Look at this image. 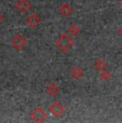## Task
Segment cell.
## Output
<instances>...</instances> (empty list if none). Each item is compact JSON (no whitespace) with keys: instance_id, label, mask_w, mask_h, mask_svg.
<instances>
[{"instance_id":"5b68a950","label":"cell","mask_w":122,"mask_h":123,"mask_svg":"<svg viewBox=\"0 0 122 123\" xmlns=\"http://www.w3.org/2000/svg\"><path fill=\"white\" fill-rule=\"evenodd\" d=\"M31 8L30 2L28 0H17L15 3V9L19 12L20 14H26L28 13Z\"/></svg>"},{"instance_id":"3957f363","label":"cell","mask_w":122,"mask_h":123,"mask_svg":"<svg viewBox=\"0 0 122 123\" xmlns=\"http://www.w3.org/2000/svg\"><path fill=\"white\" fill-rule=\"evenodd\" d=\"M30 119L33 122L42 123L47 119V115H46V112L44 111V109L42 107H37L30 115Z\"/></svg>"},{"instance_id":"30bf717a","label":"cell","mask_w":122,"mask_h":123,"mask_svg":"<svg viewBox=\"0 0 122 123\" xmlns=\"http://www.w3.org/2000/svg\"><path fill=\"white\" fill-rule=\"evenodd\" d=\"M80 31H81L80 27L77 26V25H75V24L71 25L70 26V28H69V34L73 35V37H77V35L80 33Z\"/></svg>"},{"instance_id":"5bb4252c","label":"cell","mask_w":122,"mask_h":123,"mask_svg":"<svg viewBox=\"0 0 122 123\" xmlns=\"http://www.w3.org/2000/svg\"><path fill=\"white\" fill-rule=\"evenodd\" d=\"M120 3H121V6H122V0H121V1H120Z\"/></svg>"},{"instance_id":"7c38bea8","label":"cell","mask_w":122,"mask_h":123,"mask_svg":"<svg viewBox=\"0 0 122 123\" xmlns=\"http://www.w3.org/2000/svg\"><path fill=\"white\" fill-rule=\"evenodd\" d=\"M2 22H3V15H2L1 13H0V25L2 24Z\"/></svg>"},{"instance_id":"7a4b0ae2","label":"cell","mask_w":122,"mask_h":123,"mask_svg":"<svg viewBox=\"0 0 122 123\" xmlns=\"http://www.w3.org/2000/svg\"><path fill=\"white\" fill-rule=\"evenodd\" d=\"M27 44H28L27 39L23 34H16L12 39V42H11L12 47L18 51L24 50L26 48V46H27Z\"/></svg>"},{"instance_id":"8fae6325","label":"cell","mask_w":122,"mask_h":123,"mask_svg":"<svg viewBox=\"0 0 122 123\" xmlns=\"http://www.w3.org/2000/svg\"><path fill=\"white\" fill-rule=\"evenodd\" d=\"M105 68H106V64H105L103 61H98V62L95 63V68L101 71V72H102L103 70H105Z\"/></svg>"},{"instance_id":"277c9868","label":"cell","mask_w":122,"mask_h":123,"mask_svg":"<svg viewBox=\"0 0 122 123\" xmlns=\"http://www.w3.org/2000/svg\"><path fill=\"white\" fill-rule=\"evenodd\" d=\"M49 111H50L51 115L55 116L56 118H61L65 112V107L60 102H55V103H53L50 105Z\"/></svg>"},{"instance_id":"52a82bcc","label":"cell","mask_w":122,"mask_h":123,"mask_svg":"<svg viewBox=\"0 0 122 123\" xmlns=\"http://www.w3.org/2000/svg\"><path fill=\"white\" fill-rule=\"evenodd\" d=\"M73 12H74L73 6L69 3H63L62 6H60V8H59V13L62 16H64V17H67V16L72 15Z\"/></svg>"},{"instance_id":"9c48e42d","label":"cell","mask_w":122,"mask_h":123,"mask_svg":"<svg viewBox=\"0 0 122 123\" xmlns=\"http://www.w3.org/2000/svg\"><path fill=\"white\" fill-rule=\"evenodd\" d=\"M71 75H72V77L75 78V79H80L81 77L84 76V71L81 70L80 68H75L72 70Z\"/></svg>"},{"instance_id":"4fadbf2b","label":"cell","mask_w":122,"mask_h":123,"mask_svg":"<svg viewBox=\"0 0 122 123\" xmlns=\"http://www.w3.org/2000/svg\"><path fill=\"white\" fill-rule=\"evenodd\" d=\"M119 34H120L121 37H122V27L120 28V29H119Z\"/></svg>"},{"instance_id":"6da1fadb","label":"cell","mask_w":122,"mask_h":123,"mask_svg":"<svg viewBox=\"0 0 122 123\" xmlns=\"http://www.w3.org/2000/svg\"><path fill=\"white\" fill-rule=\"evenodd\" d=\"M56 46L60 49L62 53H67L70 51L74 46V41L70 34L62 33L56 41Z\"/></svg>"},{"instance_id":"ba28073f","label":"cell","mask_w":122,"mask_h":123,"mask_svg":"<svg viewBox=\"0 0 122 123\" xmlns=\"http://www.w3.org/2000/svg\"><path fill=\"white\" fill-rule=\"evenodd\" d=\"M60 91H61L60 87L57 86L56 84H50L47 87V93L51 96H57L60 93Z\"/></svg>"},{"instance_id":"8992f818","label":"cell","mask_w":122,"mask_h":123,"mask_svg":"<svg viewBox=\"0 0 122 123\" xmlns=\"http://www.w3.org/2000/svg\"><path fill=\"white\" fill-rule=\"evenodd\" d=\"M25 23L28 27L37 28V26L41 24V18H40L39 15H37V14H31V15H29L27 18H26Z\"/></svg>"}]
</instances>
